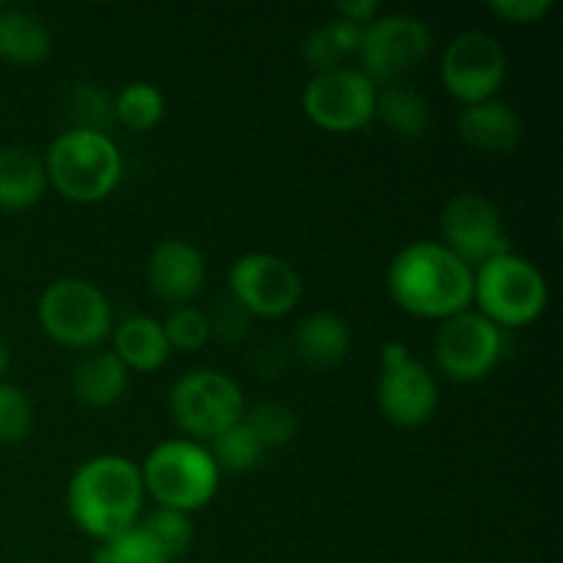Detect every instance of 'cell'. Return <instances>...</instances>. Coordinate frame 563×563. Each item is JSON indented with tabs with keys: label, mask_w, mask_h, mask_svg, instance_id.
I'll return each instance as SVG.
<instances>
[{
	"label": "cell",
	"mask_w": 563,
	"mask_h": 563,
	"mask_svg": "<svg viewBox=\"0 0 563 563\" xmlns=\"http://www.w3.org/2000/svg\"><path fill=\"white\" fill-rule=\"evenodd\" d=\"M113 119L130 132H148L165 119V97L154 82H126L113 97Z\"/></svg>",
	"instance_id": "cb8c5ba5"
},
{
	"label": "cell",
	"mask_w": 563,
	"mask_h": 563,
	"mask_svg": "<svg viewBox=\"0 0 563 563\" xmlns=\"http://www.w3.org/2000/svg\"><path fill=\"white\" fill-rule=\"evenodd\" d=\"M53 53V33L44 20L25 9L0 5V60L11 66L44 64Z\"/></svg>",
	"instance_id": "44dd1931"
},
{
	"label": "cell",
	"mask_w": 563,
	"mask_h": 563,
	"mask_svg": "<svg viewBox=\"0 0 563 563\" xmlns=\"http://www.w3.org/2000/svg\"><path fill=\"white\" fill-rule=\"evenodd\" d=\"M278 350H280V346H264V350L258 352L256 366H258V372L264 374V377H278V374L286 368V350L280 352L278 357H275V352H278Z\"/></svg>",
	"instance_id": "e575fe53"
},
{
	"label": "cell",
	"mask_w": 563,
	"mask_h": 563,
	"mask_svg": "<svg viewBox=\"0 0 563 563\" xmlns=\"http://www.w3.org/2000/svg\"><path fill=\"white\" fill-rule=\"evenodd\" d=\"M335 16L366 27L368 22H374L379 16V3L377 0H352V3H335Z\"/></svg>",
	"instance_id": "836d02e7"
},
{
	"label": "cell",
	"mask_w": 563,
	"mask_h": 563,
	"mask_svg": "<svg viewBox=\"0 0 563 563\" xmlns=\"http://www.w3.org/2000/svg\"><path fill=\"white\" fill-rule=\"evenodd\" d=\"M361 42L363 25L333 16V20H328L324 25H319L317 31L308 33L306 44H302V55H306L311 69L319 75V71L339 69L341 60L357 55Z\"/></svg>",
	"instance_id": "603a6c76"
},
{
	"label": "cell",
	"mask_w": 563,
	"mask_h": 563,
	"mask_svg": "<svg viewBox=\"0 0 563 563\" xmlns=\"http://www.w3.org/2000/svg\"><path fill=\"white\" fill-rule=\"evenodd\" d=\"M242 423L251 429L253 438L258 440L264 451L289 445L295 440L297 429H300L297 412L289 405H284V401H256L253 407H245Z\"/></svg>",
	"instance_id": "d4e9b609"
},
{
	"label": "cell",
	"mask_w": 563,
	"mask_h": 563,
	"mask_svg": "<svg viewBox=\"0 0 563 563\" xmlns=\"http://www.w3.org/2000/svg\"><path fill=\"white\" fill-rule=\"evenodd\" d=\"M47 185L71 203H99L119 187L124 157L104 132L64 130L44 154Z\"/></svg>",
	"instance_id": "3957f363"
},
{
	"label": "cell",
	"mask_w": 563,
	"mask_h": 563,
	"mask_svg": "<svg viewBox=\"0 0 563 563\" xmlns=\"http://www.w3.org/2000/svg\"><path fill=\"white\" fill-rule=\"evenodd\" d=\"M143 493L141 465L119 454H99L82 462L66 487L71 522L97 542L119 537L141 522Z\"/></svg>",
	"instance_id": "7a4b0ae2"
},
{
	"label": "cell",
	"mask_w": 563,
	"mask_h": 563,
	"mask_svg": "<svg viewBox=\"0 0 563 563\" xmlns=\"http://www.w3.org/2000/svg\"><path fill=\"white\" fill-rule=\"evenodd\" d=\"M25 563H44V561H25Z\"/></svg>",
	"instance_id": "8d00e7d4"
},
{
	"label": "cell",
	"mask_w": 563,
	"mask_h": 563,
	"mask_svg": "<svg viewBox=\"0 0 563 563\" xmlns=\"http://www.w3.org/2000/svg\"><path fill=\"white\" fill-rule=\"evenodd\" d=\"M440 388L427 363L416 361L401 341H390L379 352L377 407L388 423L418 429L438 412Z\"/></svg>",
	"instance_id": "ba28073f"
},
{
	"label": "cell",
	"mask_w": 563,
	"mask_h": 563,
	"mask_svg": "<svg viewBox=\"0 0 563 563\" xmlns=\"http://www.w3.org/2000/svg\"><path fill=\"white\" fill-rule=\"evenodd\" d=\"M47 187L44 154L27 146L0 148V209L3 212H25L36 207Z\"/></svg>",
	"instance_id": "ac0fdd59"
},
{
	"label": "cell",
	"mask_w": 563,
	"mask_h": 563,
	"mask_svg": "<svg viewBox=\"0 0 563 563\" xmlns=\"http://www.w3.org/2000/svg\"><path fill=\"white\" fill-rule=\"evenodd\" d=\"M473 302L500 330L526 328L548 311L550 286L537 264L509 251L473 269Z\"/></svg>",
	"instance_id": "5b68a950"
},
{
	"label": "cell",
	"mask_w": 563,
	"mask_h": 563,
	"mask_svg": "<svg viewBox=\"0 0 563 563\" xmlns=\"http://www.w3.org/2000/svg\"><path fill=\"white\" fill-rule=\"evenodd\" d=\"M245 394L229 374L218 368H196L181 374L168 396V410L187 440H214L242 421Z\"/></svg>",
	"instance_id": "52a82bcc"
},
{
	"label": "cell",
	"mask_w": 563,
	"mask_h": 563,
	"mask_svg": "<svg viewBox=\"0 0 563 563\" xmlns=\"http://www.w3.org/2000/svg\"><path fill=\"white\" fill-rule=\"evenodd\" d=\"M440 245L449 247L471 269L511 251L504 212L482 192H456L440 212Z\"/></svg>",
	"instance_id": "7c38bea8"
},
{
	"label": "cell",
	"mask_w": 563,
	"mask_h": 563,
	"mask_svg": "<svg viewBox=\"0 0 563 563\" xmlns=\"http://www.w3.org/2000/svg\"><path fill=\"white\" fill-rule=\"evenodd\" d=\"M429 49L432 31L421 16L379 14L363 27L357 58L363 75L379 88L388 82H405V77L427 60Z\"/></svg>",
	"instance_id": "9c48e42d"
},
{
	"label": "cell",
	"mask_w": 563,
	"mask_h": 563,
	"mask_svg": "<svg viewBox=\"0 0 563 563\" xmlns=\"http://www.w3.org/2000/svg\"><path fill=\"white\" fill-rule=\"evenodd\" d=\"M33 405L31 396L14 383L0 379V445H16L31 434Z\"/></svg>",
	"instance_id": "4dcf8cb0"
},
{
	"label": "cell",
	"mask_w": 563,
	"mask_h": 563,
	"mask_svg": "<svg viewBox=\"0 0 563 563\" xmlns=\"http://www.w3.org/2000/svg\"><path fill=\"white\" fill-rule=\"evenodd\" d=\"M229 297L251 317L284 319L300 306L302 278L275 253H245L229 269Z\"/></svg>",
	"instance_id": "5bb4252c"
},
{
	"label": "cell",
	"mask_w": 563,
	"mask_h": 563,
	"mask_svg": "<svg viewBox=\"0 0 563 563\" xmlns=\"http://www.w3.org/2000/svg\"><path fill=\"white\" fill-rule=\"evenodd\" d=\"M506 71L509 60L504 47L498 38L484 31L460 33L440 58V80L445 91L462 102V108L498 97L506 82Z\"/></svg>",
	"instance_id": "4fadbf2b"
},
{
	"label": "cell",
	"mask_w": 563,
	"mask_h": 563,
	"mask_svg": "<svg viewBox=\"0 0 563 563\" xmlns=\"http://www.w3.org/2000/svg\"><path fill=\"white\" fill-rule=\"evenodd\" d=\"M374 119L383 121L399 137H423L432 126V110L421 91L407 82H388L377 88Z\"/></svg>",
	"instance_id": "7402d4cb"
},
{
	"label": "cell",
	"mask_w": 563,
	"mask_h": 563,
	"mask_svg": "<svg viewBox=\"0 0 563 563\" xmlns=\"http://www.w3.org/2000/svg\"><path fill=\"white\" fill-rule=\"evenodd\" d=\"M146 284L168 306H190L207 284L203 253L187 240H165L146 258Z\"/></svg>",
	"instance_id": "9a60e30c"
},
{
	"label": "cell",
	"mask_w": 563,
	"mask_h": 563,
	"mask_svg": "<svg viewBox=\"0 0 563 563\" xmlns=\"http://www.w3.org/2000/svg\"><path fill=\"white\" fill-rule=\"evenodd\" d=\"M130 385V372L110 350H91L71 368V390L77 401L93 410H104L121 401Z\"/></svg>",
	"instance_id": "d6986e66"
},
{
	"label": "cell",
	"mask_w": 563,
	"mask_h": 563,
	"mask_svg": "<svg viewBox=\"0 0 563 563\" xmlns=\"http://www.w3.org/2000/svg\"><path fill=\"white\" fill-rule=\"evenodd\" d=\"M352 350V330L344 317L333 311H313L300 319L291 335V352L308 368H333L346 361Z\"/></svg>",
	"instance_id": "e0dca14e"
},
{
	"label": "cell",
	"mask_w": 563,
	"mask_h": 563,
	"mask_svg": "<svg viewBox=\"0 0 563 563\" xmlns=\"http://www.w3.org/2000/svg\"><path fill=\"white\" fill-rule=\"evenodd\" d=\"M209 454H212L220 473H251L262 465L267 451L258 445L251 429L240 421L220 432L214 440H209Z\"/></svg>",
	"instance_id": "484cf974"
},
{
	"label": "cell",
	"mask_w": 563,
	"mask_h": 563,
	"mask_svg": "<svg viewBox=\"0 0 563 563\" xmlns=\"http://www.w3.org/2000/svg\"><path fill=\"white\" fill-rule=\"evenodd\" d=\"M9 368H11V350L5 341H0V379L9 374Z\"/></svg>",
	"instance_id": "d590c367"
},
{
	"label": "cell",
	"mask_w": 563,
	"mask_h": 563,
	"mask_svg": "<svg viewBox=\"0 0 563 563\" xmlns=\"http://www.w3.org/2000/svg\"><path fill=\"white\" fill-rule=\"evenodd\" d=\"M163 333L168 339L170 352H198L209 344L212 330H209V319L201 308L192 306H176L170 308L168 317L163 319Z\"/></svg>",
	"instance_id": "f546056e"
},
{
	"label": "cell",
	"mask_w": 563,
	"mask_h": 563,
	"mask_svg": "<svg viewBox=\"0 0 563 563\" xmlns=\"http://www.w3.org/2000/svg\"><path fill=\"white\" fill-rule=\"evenodd\" d=\"M143 493L163 509L192 515L218 495L220 471L207 445L196 440H163L141 465Z\"/></svg>",
	"instance_id": "277c9868"
},
{
	"label": "cell",
	"mask_w": 563,
	"mask_h": 563,
	"mask_svg": "<svg viewBox=\"0 0 563 563\" xmlns=\"http://www.w3.org/2000/svg\"><path fill=\"white\" fill-rule=\"evenodd\" d=\"M113 355L126 366V372L152 374L168 363L170 346L163 333V322L152 317H126L113 328Z\"/></svg>",
	"instance_id": "ffe728a7"
},
{
	"label": "cell",
	"mask_w": 563,
	"mask_h": 563,
	"mask_svg": "<svg viewBox=\"0 0 563 563\" xmlns=\"http://www.w3.org/2000/svg\"><path fill=\"white\" fill-rule=\"evenodd\" d=\"M44 335L58 346L91 352L113 333V308L97 284L82 278H58L42 291L36 306Z\"/></svg>",
	"instance_id": "8992f818"
},
{
	"label": "cell",
	"mask_w": 563,
	"mask_h": 563,
	"mask_svg": "<svg viewBox=\"0 0 563 563\" xmlns=\"http://www.w3.org/2000/svg\"><path fill=\"white\" fill-rule=\"evenodd\" d=\"M93 563H170L168 555L154 544V539L141 526L99 542L93 550Z\"/></svg>",
	"instance_id": "f1b7e54d"
},
{
	"label": "cell",
	"mask_w": 563,
	"mask_h": 563,
	"mask_svg": "<svg viewBox=\"0 0 563 563\" xmlns=\"http://www.w3.org/2000/svg\"><path fill=\"white\" fill-rule=\"evenodd\" d=\"M504 355V330L478 311H462L440 322L432 341L434 366L454 383H482Z\"/></svg>",
	"instance_id": "30bf717a"
},
{
	"label": "cell",
	"mask_w": 563,
	"mask_h": 563,
	"mask_svg": "<svg viewBox=\"0 0 563 563\" xmlns=\"http://www.w3.org/2000/svg\"><path fill=\"white\" fill-rule=\"evenodd\" d=\"M522 119L504 99L467 104L456 119L462 143L482 154H511L522 143Z\"/></svg>",
	"instance_id": "2e32d148"
},
{
	"label": "cell",
	"mask_w": 563,
	"mask_h": 563,
	"mask_svg": "<svg viewBox=\"0 0 563 563\" xmlns=\"http://www.w3.org/2000/svg\"><path fill=\"white\" fill-rule=\"evenodd\" d=\"M377 86L352 66L319 71L302 88V113L313 126L335 135L357 132L374 121Z\"/></svg>",
	"instance_id": "8fae6325"
},
{
	"label": "cell",
	"mask_w": 563,
	"mask_h": 563,
	"mask_svg": "<svg viewBox=\"0 0 563 563\" xmlns=\"http://www.w3.org/2000/svg\"><path fill=\"white\" fill-rule=\"evenodd\" d=\"M207 319L214 339L225 341V344L242 341L247 335V328H251V313H247L234 297L218 300V306L212 308V313H207Z\"/></svg>",
	"instance_id": "1f68e13d"
},
{
	"label": "cell",
	"mask_w": 563,
	"mask_h": 563,
	"mask_svg": "<svg viewBox=\"0 0 563 563\" xmlns=\"http://www.w3.org/2000/svg\"><path fill=\"white\" fill-rule=\"evenodd\" d=\"M66 115L71 119V130L104 132L110 135L113 119V99L93 82H80L66 97Z\"/></svg>",
	"instance_id": "83f0119b"
},
{
	"label": "cell",
	"mask_w": 563,
	"mask_h": 563,
	"mask_svg": "<svg viewBox=\"0 0 563 563\" xmlns=\"http://www.w3.org/2000/svg\"><path fill=\"white\" fill-rule=\"evenodd\" d=\"M385 284L390 300L418 319L445 322L473 308V269L432 240L401 247L388 264Z\"/></svg>",
	"instance_id": "6da1fadb"
},
{
	"label": "cell",
	"mask_w": 563,
	"mask_h": 563,
	"mask_svg": "<svg viewBox=\"0 0 563 563\" xmlns=\"http://www.w3.org/2000/svg\"><path fill=\"white\" fill-rule=\"evenodd\" d=\"M137 526H141L143 531L154 539V544H157V548L168 555L170 563H174L176 559H181V555L190 550L192 537H196V533H192L190 515H185V511H176V509H163V506H154V509H148L146 515L141 517V522H137Z\"/></svg>",
	"instance_id": "4316f807"
},
{
	"label": "cell",
	"mask_w": 563,
	"mask_h": 563,
	"mask_svg": "<svg viewBox=\"0 0 563 563\" xmlns=\"http://www.w3.org/2000/svg\"><path fill=\"white\" fill-rule=\"evenodd\" d=\"M553 0H493L489 11L511 25H531L553 11Z\"/></svg>",
	"instance_id": "d6a6232c"
}]
</instances>
